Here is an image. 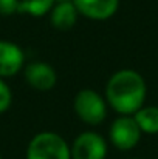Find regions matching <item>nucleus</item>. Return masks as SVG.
Wrapping results in <instances>:
<instances>
[{
  "mask_svg": "<svg viewBox=\"0 0 158 159\" xmlns=\"http://www.w3.org/2000/svg\"><path fill=\"white\" fill-rule=\"evenodd\" d=\"M0 159H2V155H0Z\"/></svg>",
  "mask_w": 158,
  "mask_h": 159,
  "instance_id": "nucleus-14",
  "label": "nucleus"
},
{
  "mask_svg": "<svg viewBox=\"0 0 158 159\" xmlns=\"http://www.w3.org/2000/svg\"><path fill=\"white\" fill-rule=\"evenodd\" d=\"M78 9L73 2H57L50 12V22L59 31H68L76 25Z\"/></svg>",
  "mask_w": 158,
  "mask_h": 159,
  "instance_id": "nucleus-9",
  "label": "nucleus"
},
{
  "mask_svg": "<svg viewBox=\"0 0 158 159\" xmlns=\"http://www.w3.org/2000/svg\"><path fill=\"white\" fill-rule=\"evenodd\" d=\"M140 130L146 134L158 133V107H141L133 114Z\"/></svg>",
  "mask_w": 158,
  "mask_h": 159,
  "instance_id": "nucleus-10",
  "label": "nucleus"
},
{
  "mask_svg": "<svg viewBox=\"0 0 158 159\" xmlns=\"http://www.w3.org/2000/svg\"><path fill=\"white\" fill-rule=\"evenodd\" d=\"M20 0H0V16H12L19 12Z\"/></svg>",
  "mask_w": 158,
  "mask_h": 159,
  "instance_id": "nucleus-13",
  "label": "nucleus"
},
{
  "mask_svg": "<svg viewBox=\"0 0 158 159\" xmlns=\"http://www.w3.org/2000/svg\"><path fill=\"white\" fill-rule=\"evenodd\" d=\"M143 131L140 130L133 114L132 116H119L118 119H115L110 125L108 130V139L113 144V147H116L118 150L127 152L133 147H136V144L141 139Z\"/></svg>",
  "mask_w": 158,
  "mask_h": 159,
  "instance_id": "nucleus-4",
  "label": "nucleus"
},
{
  "mask_svg": "<svg viewBox=\"0 0 158 159\" xmlns=\"http://www.w3.org/2000/svg\"><path fill=\"white\" fill-rule=\"evenodd\" d=\"M147 94L146 80L135 70H119L105 85V101L121 116H132L144 107Z\"/></svg>",
  "mask_w": 158,
  "mask_h": 159,
  "instance_id": "nucleus-1",
  "label": "nucleus"
},
{
  "mask_svg": "<svg viewBox=\"0 0 158 159\" xmlns=\"http://www.w3.org/2000/svg\"><path fill=\"white\" fill-rule=\"evenodd\" d=\"M73 108L78 117L89 124V125H98L101 124L107 116V101L99 93H96L92 88H82L76 93Z\"/></svg>",
  "mask_w": 158,
  "mask_h": 159,
  "instance_id": "nucleus-3",
  "label": "nucleus"
},
{
  "mask_svg": "<svg viewBox=\"0 0 158 159\" xmlns=\"http://www.w3.org/2000/svg\"><path fill=\"white\" fill-rule=\"evenodd\" d=\"M54 5H56V0H20L19 14L42 17L47 12H51Z\"/></svg>",
  "mask_w": 158,
  "mask_h": 159,
  "instance_id": "nucleus-11",
  "label": "nucleus"
},
{
  "mask_svg": "<svg viewBox=\"0 0 158 159\" xmlns=\"http://www.w3.org/2000/svg\"><path fill=\"white\" fill-rule=\"evenodd\" d=\"M79 14L92 20H107L119 8V0H71Z\"/></svg>",
  "mask_w": 158,
  "mask_h": 159,
  "instance_id": "nucleus-8",
  "label": "nucleus"
},
{
  "mask_svg": "<svg viewBox=\"0 0 158 159\" xmlns=\"http://www.w3.org/2000/svg\"><path fill=\"white\" fill-rule=\"evenodd\" d=\"M25 80L37 91H50L56 87L57 74L47 62H31L25 66Z\"/></svg>",
  "mask_w": 158,
  "mask_h": 159,
  "instance_id": "nucleus-6",
  "label": "nucleus"
},
{
  "mask_svg": "<svg viewBox=\"0 0 158 159\" xmlns=\"http://www.w3.org/2000/svg\"><path fill=\"white\" fill-rule=\"evenodd\" d=\"M12 104V93L8 84L0 77V114L5 113Z\"/></svg>",
  "mask_w": 158,
  "mask_h": 159,
  "instance_id": "nucleus-12",
  "label": "nucleus"
},
{
  "mask_svg": "<svg viewBox=\"0 0 158 159\" xmlns=\"http://www.w3.org/2000/svg\"><path fill=\"white\" fill-rule=\"evenodd\" d=\"M107 142L95 131L81 133L71 145V159H105Z\"/></svg>",
  "mask_w": 158,
  "mask_h": 159,
  "instance_id": "nucleus-5",
  "label": "nucleus"
},
{
  "mask_svg": "<svg viewBox=\"0 0 158 159\" xmlns=\"http://www.w3.org/2000/svg\"><path fill=\"white\" fill-rule=\"evenodd\" d=\"M26 159H71V148L60 134L42 131L30 141Z\"/></svg>",
  "mask_w": 158,
  "mask_h": 159,
  "instance_id": "nucleus-2",
  "label": "nucleus"
},
{
  "mask_svg": "<svg viewBox=\"0 0 158 159\" xmlns=\"http://www.w3.org/2000/svg\"><path fill=\"white\" fill-rule=\"evenodd\" d=\"M25 63L23 50L9 40H0V77L16 76Z\"/></svg>",
  "mask_w": 158,
  "mask_h": 159,
  "instance_id": "nucleus-7",
  "label": "nucleus"
}]
</instances>
